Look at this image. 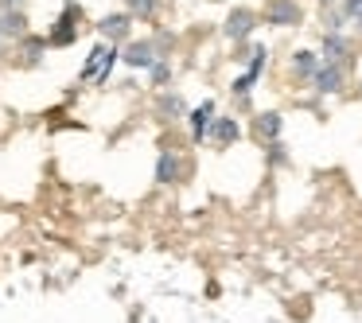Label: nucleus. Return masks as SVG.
Returning a JSON list of instances; mask_svg holds the SVG:
<instances>
[{
    "mask_svg": "<svg viewBox=\"0 0 362 323\" xmlns=\"http://www.w3.org/2000/svg\"><path fill=\"white\" fill-rule=\"evenodd\" d=\"M113 63H117V51H113L110 43L94 47L86 59V66H82V82H105V74L113 71Z\"/></svg>",
    "mask_w": 362,
    "mask_h": 323,
    "instance_id": "f257e3e1",
    "label": "nucleus"
},
{
    "mask_svg": "<svg viewBox=\"0 0 362 323\" xmlns=\"http://www.w3.org/2000/svg\"><path fill=\"white\" fill-rule=\"evenodd\" d=\"M74 16H78V8L71 4V8L59 16V24L51 28V35H47L51 47H71V43H74V35H78V28H74Z\"/></svg>",
    "mask_w": 362,
    "mask_h": 323,
    "instance_id": "f03ea898",
    "label": "nucleus"
},
{
    "mask_svg": "<svg viewBox=\"0 0 362 323\" xmlns=\"http://www.w3.org/2000/svg\"><path fill=\"white\" fill-rule=\"evenodd\" d=\"M315 90L320 94H335V90H343V66L339 63H323V66H315Z\"/></svg>",
    "mask_w": 362,
    "mask_h": 323,
    "instance_id": "7ed1b4c3",
    "label": "nucleus"
},
{
    "mask_svg": "<svg viewBox=\"0 0 362 323\" xmlns=\"http://www.w3.org/2000/svg\"><path fill=\"white\" fill-rule=\"evenodd\" d=\"M253 28H257V16H253L250 8H234L226 16V35H230V40H245Z\"/></svg>",
    "mask_w": 362,
    "mask_h": 323,
    "instance_id": "20e7f679",
    "label": "nucleus"
},
{
    "mask_svg": "<svg viewBox=\"0 0 362 323\" xmlns=\"http://www.w3.org/2000/svg\"><path fill=\"white\" fill-rule=\"evenodd\" d=\"M304 12H300L296 0H269V24H300Z\"/></svg>",
    "mask_w": 362,
    "mask_h": 323,
    "instance_id": "39448f33",
    "label": "nucleus"
},
{
    "mask_svg": "<svg viewBox=\"0 0 362 323\" xmlns=\"http://www.w3.org/2000/svg\"><path fill=\"white\" fill-rule=\"evenodd\" d=\"M211 136L214 144H222V148H226V144H234L238 136H242V129H238V121L234 117H218V121H211Z\"/></svg>",
    "mask_w": 362,
    "mask_h": 323,
    "instance_id": "423d86ee",
    "label": "nucleus"
},
{
    "mask_svg": "<svg viewBox=\"0 0 362 323\" xmlns=\"http://www.w3.org/2000/svg\"><path fill=\"white\" fill-rule=\"evenodd\" d=\"M129 24H133V20H129L125 12H113V16H105L102 24H98V32H102L105 40L117 43V40H125V35H129Z\"/></svg>",
    "mask_w": 362,
    "mask_h": 323,
    "instance_id": "0eeeda50",
    "label": "nucleus"
},
{
    "mask_svg": "<svg viewBox=\"0 0 362 323\" xmlns=\"http://www.w3.org/2000/svg\"><path fill=\"white\" fill-rule=\"evenodd\" d=\"M211 121H214V102H203L195 113H191V136H195V141H206Z\"/></svg>",
    "mask_w": 362,
    "mask_h": 323,
    "instance_id": "6e6552de",
    "label": "nucleus"
},
{
    "mask_svg": "<svg viewBox=\"0 0 362 323\" xmlns=\"http://www.w3.org/2000/svg\"><path fill=\"white\" fill-rule=\"evenodd\" d=\"M125 63L129 66H156V47L152 43H129Z\"/></svg>",
    "mask_w": 362,
    "mask_h": 323,
    "instance_id": "1a4fd4ad",
    "label": "nucleus"
},
{
    "mask_svg": "<svg viewBox=\"0 0 362 323\" xmlns=\"http://www.w3.org/2000/svg\"><path fill=\"white\" fill-rule=\"evenodd\" d=\"M0 35H8V40H24V35H28L24 12H8V16L0 20Z\"/></svg>",
    "mask_w": 362,
    "mask_h": 323,
    "instance_id": "9d476101",
    "label": "nucleus"
},
{
    "mask_svg": "<svg viewBox=\"0 0 362 323\" xmlns=\"http://www.w3.org/2000/svg\"><path fill=\"white\" fill-rule=\"evenodd\" d=\"M257 136L261 141H276V136H281V113H261L257 117Z\"/></svg>",
    "mask_w": 362,
    "mask_h": 323,
    "instance_id": "9b49d317",
    "label": "nucleus"
},
{
    "mask_svg": "<svg viewBox=\"0 0 362 323\" xmlns=\"http://www.w3.org/2000/svg\"><path fill=\"white\" fill-rule=\"evenodd\" d=\"M156 180H160V183H175V180H180V160H175L172 152H164V156H160Z\"/></svg>",
    "mask_w": 362,
    "mask_h": 323,
    "instance_id": "f8f14e48",
    "label": "nucleus"
},
{
    "mask_svg": "<svg viewBox=\"0 0 362 323\" xmlns=\"http://www.w3.org/2000/svg\"><path fill=\"white\" fill-rule=\"evenodd\" d=\"M343 55H346V40L327 35V40H323V63H343Z\"/></svg>",
    "mask_w": 362,
    "mask_h": 323,
    "instance_id": "ddd939ff",
    "label": "nucleus"
},
{
    "mask_svg": "<svg viewBox=\"0 0 362 323\" xmlns=\"http://www.w3.org/2000/svg\"><path fill=\"white\" fill-rule=\"evenodd\" d=\"M40 51H43V40H28V35H24V43H20V55H24V66L40 63Z\"/></svg>",
    "mask_w": 362,
    "mask_h": 323,
    "instance_id": "4468645a",
    "label": "nucleus"
},
{
    "mask_svg": "<svg viewBox=\"0 0 362 323\" xmlns=\"http://www.w3.org/2000/svg\"><path fill=\"white\" fill-rule=\"evenodd\" d=\"M292 66H296L300 74H315V55L312 51H296V55H292Z\"/></svg>",
    "mask_w": 362,
    "mask_h": 323,
    "instance_id": "2eb2a0df",
    "label": "nucleus"
},
{
    "mask_svg": "<svg viewBox=\"0 0 362 323\" xmlns=\"http://www.w3.org/2000/svg\"><path fill=\"white\" fill-rule=\"evenodd\" d=\"M160 113H168V117H180V113H183V102H180L175 94L160 98Z\"/></svg>",
    "mask_w": 362,
    "mask_h": 323,
    "instance_id": "dca6fc26",
    "label": "nucleus"
},
{
    "mask_svg": "<svg viewBox=\"0 0 362 323\" xmlns=\"http://www.w3.org/2000/svg\"><path fill=\"white\" fill-rule=\"evenodd\" d=\"M129 8L136 16H156V0H129Z\"/></svg>",
    "mask_w": 362,
    "mask_h": 323,
    "instance_id": "f3484780",
    "label": "nucleus"
},
{
    "mask_svg": "<svg viewBox=\"0 0 362 323\" xmlns=\"http://www.w3.org/2000/svg\"><path fill=\"white\" fill-rule=\"evenodd\" d=\"M343 12H346V16H354V20H358V16H362V0H346V4H343Z\"/></svg>",
    "mask_w": 362,
    "mask_h": 323,
    "instance_id": "a211bd4d",
    "label": "nucleus"
},
{
    "mask_svg": "<svg viewBox=\"0 0 362 323\" xmlns=\"http://www.w3.org/2000/svg\"><path fill=\"white\" fill-rule=\"evenodd\" d=\"M152 78L164 82V78H168V66H164V63H156V66H152Z\"/></svg>",
    "mask_w": 362,
    "mask_h": 323,
    "instance_id": "6ab92c4d",
    "label": "nucleus"
},
{
    "mask_svg": "<svg viewBox=\"0 0 362 323\" xmlns=\"http://www.w3.org/2000/svg\"><path fill=\"white\" fill-rule=\"evenodd\" d=\"M358 28H362V16H358Z\"/></svg>",
    "mask_w": 362,
    "mask_h": 323,
    "instance_id": "aec40b11",
    "label": "nucleus"
}]
</instances>
